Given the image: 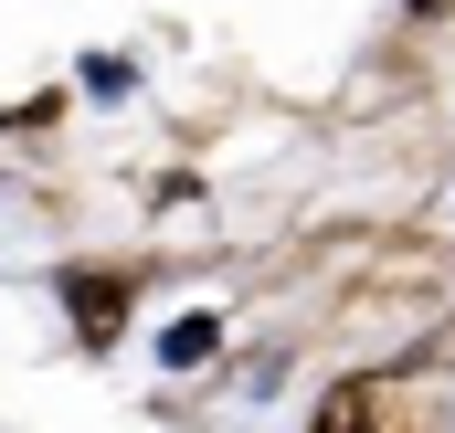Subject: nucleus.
<instances>
[{
    "mask_svg": "<svg viewBox=\"0 0 455 433\" xmlns=\"http://www.w3.org/2000/svg\"><path fill=\"white\" fill-rule=\"evenodd\" d=\"M64 307H75V318H85V338L107 349L116 318H127V286H116V275H64Z\"/></svg>",
    "mask_w": 455,
    "mask_h": 433,
    "instance_id": "f257e3e1",
    "label": "nucleus"
},
{
    "mask_svg": "<svg viewBox=\"0 0 455 433\" xmlns=\"http://www.w3.org/2000/svg\"><path fill=\"white\" fill-rule=\"evenodd\" d=\"M318 433H381V391H371V381H349V391H329V413H318Z\"/></svg>",
    "mask_w": 455,
    "mask_h": 433,
    "instance_id": "f03ea898",
    "label": "nucleus"
},
{
    "mask_svg": "<svg viewBox=\"0 0 455 433\" xmlns=\"http://www.w3.org/2000/svg\"><path fill=\"white\" fill-rule=\"evenodd\" d=\"M212 349H223V318H180L170 338H159V359H170V370H202Z\"/></svg>",
    "mask_w": 455,
    "mask_h": 433,
    "instance_id": "7ed1b4c3",
    "label": "nucleus"
},
{
    "mask_svg": "<svg viewBox=\"0 0 455 433\" xmlns=\"http://www.w3.org/2000/svg\"><path fill=\"white\" fill-rule=\"evenodd\" d=\"M413 11H435V0H413Z\"/></svg>",
    "mask_w": 455,
    "mask_h": 433,
    "instance_id": "20e7f679",
    "label": "nucleus"
}]
</instances>
